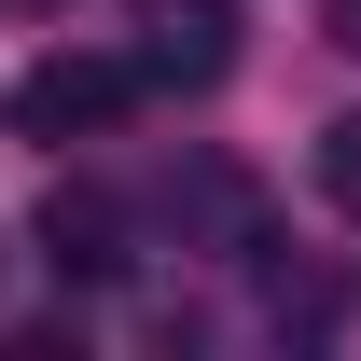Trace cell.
I'll return each instance as SVG.
<instances>
[{
    "label": "cell",
    "mask_w": 361,
    "mask_h": 361,
    "mask_svg": "<svg viewBox=\"0 0 361 361\" xmlns=\"http://www.w3.org/2000/svg\"><path fill=\"white\" fill-rule=\"evenodd\" d=\"M139 111V56H42L28 84H14V126L28 139H97Z\"/></svg>",
    "instance_id": "6da1fadb"
},
{
    "label": "cell",
    "mask_w": 361,
    "mask_h": 361,
    "mask_svg": "<svg viewBox=\"0 0 361 361\" xmlns=\"http://www.w3.org/2000/svg\"><path fill=\"white\" fill-rule=\"evenodd\" d=\"M139 84H223L236 70V14L223 0H139Z\"/></svg>",
    "instance_id": "7a4b0ae2"
},
{
    "label": "cell",
    "mask_w": 361,
    "mask_h": 361,
    "mask_svg": "<svg viewBox=\"0 0 361 361\" xmlns=\"http://www.w3.org/2000/svg\"><path fill=\"white\" fill-rule=\"evenodd\" d=\"M42 264L56 278H126V195L56 180V195H42Z\"/></svg>",
    "instance_id": "3957f363"
},
{
    "label": "cell",
    "mask_w": 361,
    "mask_h": 361,
    "mask_svg": "<svg viewBox=\"0 0 361 361\" xmlns=\"http://www.w3.org/2000/svg\"><path fill=\"white\" fill-rule=\"evenodd\" d=\"M264 306H278V334H334V319H348V292H334L319 264H278V278H264Z\"/></svg>",
    "instance_id": "277c9868"
},
{
    "label": "cell",
    "mask_w": 361,
    "mask_h": 361,
    "mask_svg": "<svg viewBox=\"0 0 361 361\" xmlns=\"http://www.w3.org/2000/svg\"><path fill=\"white\" fill-rule=\"evenodd\" d=\"M319 195L361 209V111H348V126H319Z\"/></svg>",
    "instance_id": "5b68a950"
},
{
    "label": "cell",
    "mask_w": 361,
    "mask_h": 361,
    "mask_svg": "<svg viewBox=\"0 0 361 361\" xmlns=\"http://www.w3.org/2000/svg\"><path fill=\"white\" fill-rule=\"evenodd\" d=\"M334 42H348V56H361V0H334Z\"/></svg>",
    "instance_id": "8992f818"
}]
</instances>
